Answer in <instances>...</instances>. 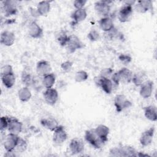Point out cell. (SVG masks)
<instances>
[{
	"mask_svg": "<svg viewBox=\"0 0 157 157\" xmlns=\"http://www.w3.org/2000/svg\"><path fill=\"white\" fill-rule=\"evenodd\" d=\"M87 17V12L85 9H75L71 15V18L74 24L80 23L85 20Z\"/></svg>",
	"mask_w": 157,
	"mask_h": 157,
	"instance_id": "603a6c76",
	"label": "cell"
},
{
	"mask_svg": "<svg viewBox=\"0 0 157 157\" xmlns=\"http://www.w3.org/2000/svg\"><path fill=\"white\" fill-rule=\"evenodd\" d=\"M144 115L147 119L151 121H156L157 120V110L155 105H148L144 108Z\"/></svg>",
	"mask_w": 157,
	"mask_h": 157,
	"instance_id": "d4e9b609",
	"label": "cell"
},
{
	"mask_svg": "<svg viewBox=\"0 0 157 157\" xmlns=\"http://www.w3.org/2000/svg\"><path fill=\"white\" fill-rule=\"evenodd\" d=\"M56 80V77L54 74L50 73L44 77H42V83L44 87L46 88H53Z\"/></svg>",
	"mask_w": 157,
	"mask_h": 157,
	"instance_id": "4316f807",
	"label": "cell"
},
{
	"mask_svg": "<svg viewBox=\"0 0 157 157\" xmlns=\"http://www.w3.org/2000/svg\"><path fill=\"white\" fill-rule=\"evenodd\" d=\"M136 1H128L120 9L118 12V18L121 23H126L129 21L132 16L133 6Z\"/></svg>",
	"mask_w": 157,
	"mask_h": 157,
	"instance_id": "6da1fadb",
	"label": "cell"
},
{
	"mask_svg": "<svg viewBox=\"0 0 157 157\" xmlns=\"http://www.w3.org/2000/svg\"><path fill=\"white\" fill-rule=\"evenodd\" d=\"M36 9L39 16H44L47 15L50 10V2L47 1H42L39 2L37 4Z\"/></svg>",
	"mask_w": 157,
	"mask_h": 157,
	"instance_id": "484cf974",
	"label": "cell"
},
{
	"mask_svg": "<svg viewBox=\"0 0 157 157\" xmlns=\"http://www.w3.org/2000/svg\"><path fill=\"white\" fill-rule=\"evenodd\" d=\"M66 47L69 53H74L77 50L83 48L84 47V44L77 36L70 35Z\"/></svg>",
	"mask_w": 157,
	"mask_h": 157,
	"instance_id": "8992f818",
	"label": "cell"
},
{
	"mask_svg": "<svg viewBox=\"0 0 157 157\" xmlns=\"http://www.w3.org/2000/svg\"><path fill=\"white\" fill-rule=\"evenodd\" d=\"M18 1L7 0L3 1L2 9L6 16L9 17L15 15L17 12Z\"/></svg>",
	"mask_w": 157,
	"mask_h": 157,
	"instance_id": "8fae6325",
	"label": "cell"
},
{
	"mask_svg": "<svg viewBox=\"0 0 157 157\" xmlns=\"http://www.w3.org/2000/svg\"><path fill=\"white\" fill-rule=\"evenodd\" d=\"M112 1H98L94 3V10L96 13L101 18L109 16Z\"/></svg>",
	"mask_w": 157,
	"mask_h": 157,
	"instance_id": "277c9868",
	"label": "cell"
},
{
	"mask_svg": "<svg viewBox=\"0 0 157 157\" xmlns=\"http://www.w3.org/2000/svg\"><path fill=\"white\" fill-rule=\"evenodd\" d=\"M9 118L7 116H3L1 118L0 121V130L1 132L6 131L8 128L9 122Z\"/></svg>",
	"mask_w": 157,
	"mask_h": 157,
	"instance_id": "d590c367",
	"label": "cell"
},
{
	"mask_svg": "<svg viewBox=\"0 0 157 157\" xmlns=\"http://www.w3.org/2000/svg\"><path fill=\"white\" fill-rule=\"evenodd\" d=\"M85 140L94 148L98 149L105 144L96 134L94 129H91L85 131L84 136Z\"/></svg>",
	"mask_w": 157,
	"mask_h": 157,
	"instance_id": "3957f363",
	"label": "cell"
},
{
	"mask_svg": "<svg viewBox=\"0 0 157 157\" xmlns=\"http://www.w3.org/2000/svg\"><path fill=\"white\" fill-rule=\"evenodd\" d=\"M120 82L129 83L132 82L133 77L132 72L126 67H122L117 72Z\"/></svg>",
	"mask_w": 157,
	"mask_h": 157,
	"instance_id": "ac0fdd59",
	"label": "cell"
},
{
	"mask_svg": "<svg viewBox=\"0 0 157 157\" xmlns=\"http://www.w3.org/2000/svg\"><path fill=\"white\" fill-rule=\"evenodd\" d=\"M99 25L101 30L104 33L108 32L114 28L113 20L110 16L101 18L99 21Z\"/></svg>",
	"mask_w": 157,
	"mask_h": 157,
	"instance_id": "ffe728a7",
	"label": "cell"
},
{
	"mask_svg": "<svg viewBox=\"0 0 157 157\" xmlns=\"http://www.w3.org/2000/svg\"><path fill=\"white\" fill-rule=\"evenodd\" d=\"M146 74L142 72H138L133 74L132 82L137 86H140L145 81L146 78Z\"/></svg>",
	"mask_w": 157,
	"mask_h": 157,
	"instance_id": "f546056e",
	"label": "cell"
},
{
	"mask_svg": "<svg viewBox=\"0 0 157 157\" xmlns=\"http://www.w3.org/2000/svg\"><path fill=\"white\" fill-rule=\"evenodd\" d=\"M69 36L65 31H60L56 35V40L61 46L66 47L69 40Z\"/></svg>",
	"mask_w": 157,
	"mask_h": 157,
	"instance_id": "4dcf8cb0",
	"label": "cell"
},
{
	"mask_svg": "<svg viewBox=\"0 0 157 157\" xmlns=\"http://www.w3.org/2000/svg\"><path fill=\"white\" fill-rule=\"evenodd\" d=\"M113 83L110 78H103L102 82L99 86L100 88L106 93L110 94L113 91Z\"/></svg>",
	"mask_w": 157,
	"mask_h": 157,
	"instance_id": "f1b7e54d",
	"label": "cell"
},
{
	"mask_svg": "<svg viewBox=\"0 0 157 157\" xmlns=\"http://www.w3.org/2000/svg\"><path fill=\"white\" fill-rule=\"evenodd\" d=\"M58 93L57 90L53 88H46L44 93V98L45 102L50 105H55L58 100Z\"/></svg>",
	"mask_w": 157,
	"mask_h": 157,
	"instance_id": "9c48e42d",
	"label": "cell"
},
{
	"mask_svg": "<svg viewBox=\"0 0 157 157\" xmlns=\"http://www.w3.org/2000/svg\"><path fill=\"white\" fill-rule=\"evenodd\" d=\"M1 78L3 85L7 88H12L15 84V76L13 72L1 74Z\"/></svg>",
	"mask_w": 157,
	"mask_h": 157,
	"instance_id": "cb8c5ba5",
	"label": "cell"
},
{
	"mask_svg": "<svg viewBox=\"0 0 157 157\" xmlns=\"http://www.w3.org/2000/svg\"><path fill=\"white\" fill-rule=\"evenodd\" d=\"M26 148H27L26 141L25 139L21 137H19L17 145L13 151L15 153H22V152H24L26 150Z\"/></svg>",
	"mask_w": 157,
	"mask_h": 157,
	"instance_id": "1f68e13d",
	"label": "cell"
},
{
	"mask_svg": "<svg viewBox=\"0 0 157 157\" xmlns=\"http://www.w3.org/2000/svg\"><path fill=\"white\" fill-rule=\"evenodd\" d=\"M113 73V71L112 69L110 67H107L101 70V71L100 72L99 75L103 78L110 79V77L112 75Z\"/></svg>",
	"mask_w": 157,
	"mask_h": 157,
	"instance_id": "8d00e7d4",
	"label": "cell"
},
{
	"mask_svg": "<svg viewBox=\"0 0 157 157\" xmlns=\"http://www.w3.org/2000/svg\"><path fill=\"white\" fill-rule=\"evenodd\" d=\"M135 10L140 13H144L148 10H152L153 4L151 0H140L134 4Z\"/></svg>",
	"mask_w": 157,
	"mask_h": 157,
	"instance_id": "7c38bea8",
	"label": "cell"
},
{
	"mask_svg": "<svg viewBox=\"0 0 157 157\" xmlns=\"http://www.w3.org/2000/svg\"><path fill=\"white\" fill-rule=\"evenodd\" d=\"M15 34L9 31H4L1 33L0 41L2 44L5 46L10 47L15 42Z\"/></svg>",
	"mask_w": 157,
	"mask_h": 157,
	"instance_id": "d6986e66",
	"label": "cell"
},
{
	"mask_svg": "<svg viewBox=\"0 0 157 157\" xmlns=\"http://www.w3.org/2000/svg\"><path fill=\"white\" fill-rule=\"evenodd\" d=\"M19 99L22 102H28L31 98V93L28 86H24L20 88L18 92Z\"/></svg>",
	"mask_w": 157,
	"mask_h": 157,
	"instance_id": "83f0119b",
	"label": "cell"
},
{
	"mask_svg": "<svg viewBox=\"0 0 157 157\" xmlns=\"http://www.w3.org/2000/svg\"><path fill=\"white\" fill-rule=\"evenodd\" d=\"M130 101L122 94H119L115 96L114 98V105L117 112H121L124 109L131 106Z\"/></svg>",
	"mask_w": 157,
	"mask_h": 157,
	"instance_id": "5b68a950",
	"label": "cell"
},
{
	"mask_svg": "<svg viewBox=\"0 0 157 157\" xmlns=\"http://www.w3.org/2000/svg\"><path fill=\"white\" fill-rule=\"evenodd\" d=\"M154 134H155L154 127H151L148 129L143 132L139 139L140 144L144 147H146L151 144L153 140Z\"/></svg>",
	"mask_w": 157,
	"mask_h": 157,
	"instance_id": "9a60e30c",
	"label": "cell"
},
{
	"mask_svg": "<svg viewBox=\"0 0 157 157\" xmlns=\"http://www.w3.org/2000/svg\"><path fill=\"white\" fill-rule=\"evenodd\" d=\"M40 124L43 127L51 131H55L59 126L57 120L53 117L42 118L40 120Z\"/></svg>",
	"mask_w": 157,
	"mask_h": 157,
	"instance_id": "7402d4cb",
	"label": "cell"
},
{
	"mask_svg": "<svg viewBox=\"0 0 157 157\" xmlns=\"http://www.w3.org/2000/svg\"><path fill=\"white\" fill-rule=\"evenodd\" d=\"M88 77V73L85 71L80 70V71L76 72L75 76H74V79H75V82L80 83V82H85V80H86Z\"/></svg>",
	"mask_w": 157,
	"mask_h": 157,
	"instance_id": "d6a6232c",
	"label": "cell"
},
{
	"mask_svg": "<svg viewBox=\"0 0 157 157\" xmlns=\"http://www.w3.org/2000/svg\"><path fill=\"white\" fill-rule=\"evenodd\" d=\"M103 79V77H102L100 75H98V76H96L94 78V83L96 85V86H98V87H99L101 82H102V80Z\"/></svg>",
	"mask_w": 157,
	"mask_h": 157,
	"instance_id": "7bdbcfd3",
	"label": "cell"
},
{
	"mask_svg": "<svg viewBox=\"0 0 157 157\" xmlns=\"http://www.w3.org/2000/svg\"><path fill=\"white\" fill-rule=\"evenodd\" d=\"M21 80H22L23 84H25L26 85V86H29L32 83L33 77L29 72L24 71L22 73Z\"/></svg>",
	"mask_w": 157,
	"mask_h": 157,
	"instance_id": "836d02e7",
	"label": "cell"
},
{
	"mask_svg": "<svg viewBox=\"0 0 157 157\" xmlns=\"http://www.w3.org/2000/svg\"><path fill=\"white\" fill-rule=\"evenodd\" d=\"M67 138V134L63 126L59 125L57 128L53 131V142L55 144L61 145L66 140Z\"/></svg>",
	"mask_w": 157,
	"mask_h": 157,
	"instance_id": "52a82bcc",
	"label": "cell"
},
{
	"mask_svg": "<svg viewBox=\"0 0 157 157\" xmlns=\"http://www.w3.org/2000/svg\"><path fill=\"white\" fill-rule=\"evenodd\" d=\"M110 155L112 156H137V151L132 147L120 145L111 148Z\"/></svg>",
	"mask_w": 157,
	"mask_h": 157,
	"instance_id": "7a4b0ae2",
	"label": "cell"
},
{
	"mask_svg": "<svg viewBox=\"0 0 157 157\" xmlns=\"http://www.w3.org/2000/svg\"><path fill=\"white\" fill-rule=\"evenodd\" d=\"M105 37L107 40H113V39H115L118 37L120 36V33L114 27L112 30L104 33Z\"/></svg>",
	"mask_w": 157,
	"mask_h": 157,
	"instance_id": "e575fe53",
	"label": "cell"
},
{
	"mask_svg": "<svg viewBox=\"0 0 157 157\" xmlns=\"http://www.w3.org/2000/svg\"><path fill=\"white\" fill-rule=\"evenodd\" d=\"M28 34L29 35L34 39L40 38L43 35V29L38 25V23L33 21L28 26Z\"/></svg>",
	"mask_w": 157,
	"mask_h": 157,
	"instance_id": "e0dca14e",
	"label": "cell"
},
{
	"mask_svg": "<svg viewBox=\"0 0 157 157\" xmlns=\"http://www.w3.org/2000/svg\"><path fill=\"white\" fill-rule=\"evenodd\" d=\"M88 38L90 39V40L92 42L97 41L99 39V33L96 30V29H92L91 30L87 35Z\"/></svg>",
	"mask_w": 157,
	"mask_h": 157,
	"instance_id": "74e56055",
	"label": "cell"
},
{
	"mask_svg": "<svg viewBox=\"0 0 157 157\" xmlns=\"http://www.w3.org/2000/svg\"><path fill=\"white\" fill-rule=\"evenodd\" d=\"M13 72V69H12V67L9 64H6V65H4L1 68V74H7V73H9V72Z\"/></svg>",
	"mask_w": 157,
	"mask_h": 157,
	"instance_id": "b9f144b4",
	"label": "cell"
},
{
	"mask_svg": "<svg viewBox=\"0 0 157 157\" xmlns=\"http://www.w3.org/2000/svg\"><path fill=\"white\" fill-rule=\"evenodd\" d=\"M52 67L48 61L45 60L39 61L36 65V72L41 77H44L51 73Z\"/></svg>",
	"mask_w": 157,
	"mask_h": 157,
	"instance_id": "2e32d148",
	"label": "cell"
},
{
	"mask_svg": "<svg viewBox=\"0 0 157 157\" xmlns=\"http://www.w3.org/2000/svg\"><path fill=\"white\" fill-rule=\"evenodd\" d=\"M153 89V82L151 80H145L140 86L139 93L143 98H148L151 96Z\"/></svg>",
	"mask_w": 157,
	"mask_h": 157,
	"instance_id": "4fadbf2b",
	"label": "cell"
},
{
	"mask_svg": "<svg viewBox=\"0 0 157 157\" xmlns=\"http://www.w3.org/2000/svg\"><path fill=\"white\" fill-rule=\"evenodd\" d=\"M86 3V0H75L73 2V5L75 9H83Z\"/></svg>",
	"mask_w": 157,
	"mask_h": 157,
	"instance_id": "60d3db41",
	"label": "cell"
},
{
	"mask_svg": "<svg viewBox=\"0 0 157 157\" xmlns=\"http://www.w3.org/2000/svg\"><path fill=\"white\" fill-rule=\"evenodd\" d=\"M19 137L18 135L12 133H9L5 137L3 145L6 152L13 151L14 150Z\"/></svg>",
	"mask_w": 157,
	"mask_h": 157,
	"instance_id": "ba28073f",
	"label": "cell"
},
{
	"mask_svg": "<svg viewBox=\"0 0 157 157\" xmlns=\"http://www.w3.org/2000/svg\"><path fill=\"white\" fill-rule=\"evenodd\" d=\"M118 58L120 61L124 64H128L132 60L131 57L129 55L126 54H120L118 56Z\"/></svg>",
	"mask_w": 157,
	"mask_h": 157,
	"instance_id": "ab89813d",
	"label": "cell"
},
{
	"mask_svg": "<svg viewBox=\"0 0 157 157\" xmlns=\"http://www.w3.org/2000/svg\"><path fill=\"white\" fill-rule=\"evenodd\" d=\"M94 131L98 136L105 143L108 140V136L109 134V128L108 126L104 124H99L94 128Z\"/></svg>",
	"mask_w": 157,
	"mask_h": 157,
	"instance_id": "44dd1931",
	"label": "cell"
},
{
	"mask_svg": "<svg viewBox=\"0 0 157 157\" xmlns=\"http://www.w3.org/2000/svg\"><path fill=\"white\" fill-rule=\"evenodd\" d=\"M84 147L85 145L83 141L77 137L72 139L69 145V151L72 155H77L83 152Z\"/></svg>",
	"mask_w": 157,
	"mask_h": 157,
	"instance_id": "30bf717a",
	"label": "cell"
},
{
	"mask_svg": "<svg viewBox=\"0 0 157 157\" xmlns=\"http://www.w3.org/2000/svg\"><path fill=\"white\" fill-rule=\"evenodd\" d=\"M72 63L70 61H66L61 64V69L64 72H69L72 67Z\"/></svg>",
	"mask_w": 157,
	"mask_h": 157,
	"instance_id": "f35d334b",
	"label": "cell"
},
{
	"mask_svg": "<svg viewBox=\"0 0 157 157\" xmlns=\"http://www.w3.org/2000/svg\"><path fill=\"white\" fill-rule=\"evenodd\" d=\"M22 129L23 124L20 121L14 117L9 118V126L7 128L9 133L18 135V134L21 132Z\"/></svg>",
	"mask_w": 157,
	"mask_h": 157,
	"instance_id": "5bb4252c",
	"label": "cell"
}]
</instances>
